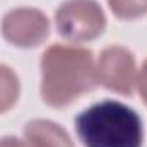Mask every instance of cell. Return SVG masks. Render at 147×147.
I'll list each match as a JSON object with an SVG mask.
<instances>
[{
    "label": "cell",
    "mask_w": 147,
    "mask_h": 147,
    "mask_svg": "<svg viewBox=\"0 0 147 147\" xmlns=\"http://www.w3.org/2000/svg\"><path fill=\"white\" fill-rule=\"evenodd\" d=\"M75 132L84 147H142L144 125L130 106L105 99L75 116Z\"/></svg>",
    "instance_id": "cell-2"
},
{
    "label": "cell",
    "mask_w": 147,
    "mask_h": 147,
    "mask_svg": "<svg viewBox=\"0 0 147 147\" xmlns=\"http://www.w3.org/2000/svg\"><path fill=\"white\" fill-rule=\"evenodd\" d=\"M2 34L17 48H36L50 36L46 14L34 7H16L2 17Z\"/></svg>",
    "instance_id": "cell-5"
},
{
    "label": "cell",
    "mask_w": 147,
    "mask_h": 147,
    "mask_svg": "<svg viewBox=\"0 0 147 147\" xmlns=\"http://www.w3.org/2000/svg\"><path fill=\"white\" fill-rule=\"evenodd\" d=\"M98 84L92 51L74 45H51L41 55V98L51 108H65Z\"/></svg>",
    "instance_id": "cell-1"
},
{
    "label": "cell",
    "mask_w": 147,
    "mask_h": 147,
    "mask_svg": "<svg viewBox=\"0 0 147 147\" xmlns=\"http://www.w3.org/2000/svg\"><path fill=\"white\" fill-rule=\"evenodd\" d=\"M21 96V80L10 67L0 63V115L12 110Z\"/></svg>",
    "instance_id": "cell-7"
},
{
    "label": "cell",
    "mask_w": 147,
    "mask_h": 147,
    "mask_svg": "<svg viewBox=\"0 0 147 147\" xmlns=\"http://www.w3.org/2000/svg\"><path fill=\"white\" fill-rule=\"evenodd\" d=\"M137 62L130 50L110 45L106 46L96 62L98 84L111 92L121 96H132L137 87Z\"/></svg>",
    "instance_id": "cell-4"
},
{
    "label": "cell",
    "mask_w": 147,
    "mask_h": 147,
    "mask_svg": "<svg viewBox=\"0 0 147 147\" xmlns=\"http://www.w3.org/2000/svg\"><path fill=\"white\" fill-rule=\"evenodd\" d=\"M137 89H139V94L142 98V101L146 103L147 106V58L140 69V72L137 74Z\"/></svg>",
    "instance_id": "cell-9"
},
{
    "label": "cell",
    "mask_w": 147,
    "mask_h": 147,
    "mask_svg": "<svg viewBox=\"0 0 147 147\" xmlns=\"http://www.w3.org/2000/svg\"><path fill=\"white\" fill-rule=\"evenodd\" d=\"M60 36L72 43L99 38L106 29V16L96 0H65L55 12Z\"/></svg>",
    "instance_id": "cell-3"
},
{
    "label": "cell",
    "mask_w": 147,
    "mask_h": 147,
    "mask_svg": "<svg viewBox=\"0 0 147 147\" xmlns=\"http://www.w3.org/2000/svg\"><path fill=\"white\" fill-rule=\"evenodd\" d=\"M111 12L121 21H135L147 16L146 0H106Z\"/></svg>",
    "instance_id": "cell-8"
},
{
    "label": "cell",
    "mask_w": 147,
    "mask_h": 147,
    "mask_svg": "<svg viewBox=\"0 0 147 147\" xmlns=\"http://www.w3.org/2000/svg\"><path fill=\"white\" fill-rule=\"evenodd\" d=\"M24 139L29 147H75L72 137L62 125L43 118L26 123Z\"/></svg>",
    "instance_id": "cell-6"
},
{
    "label": "cell",
    "mask_w": 147,
    "mask_h": 147,
    "mask_svg": "<svg viewBox=\"0 0 147 147\" xmlns=\"http://www.w3.org/2000/svg\"><path fill=\"white\" fill-rule=\"evenodd\" d=\"M146 2H147V0H146Z\"/></svg>",
    "instance_id": "cell-11"
},
{
    "label": "cell",
    "mask_w": 147,
    "mask_h": 147,
    "mask_svg": "<svg viewBox=\"0 0 147 147\" xmlns=\"http://www.w3.org/2000/svg\"><path fill=\"white\" fill-rule=\"evenodd\" d=\"M0 147H29V146L24 140H21L19 137L7 135V137H2L0 139Z\"/></svg>",
    "instance_id": "cell-10"
}]
</instances>
